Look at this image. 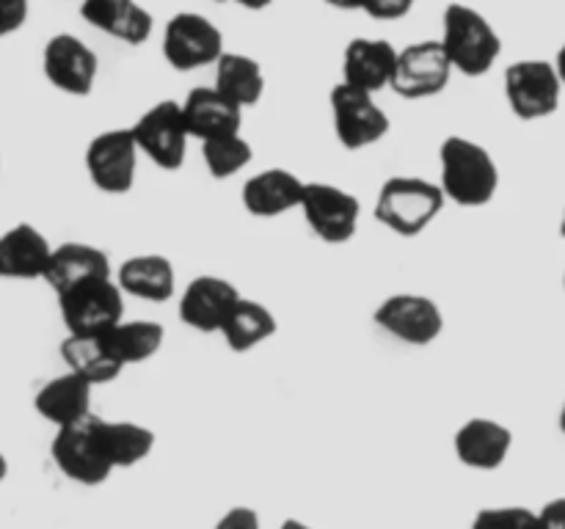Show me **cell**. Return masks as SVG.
Wrapping results in <instances>:
<instances>
[{"label":"cell","instance_id":"obj_1","mask_svg":"<svg viewBox=\"0 0 565 529\" xmlns=\"http://www.w3.org/2000/svg\"><path fill=\"white\" fill-rule=\"evenodd\" d=\"M439 185L458 207H486L500 191V165L483 143L447 136L439 147Z\"/></svg>","mask_w":565,"mask_h":529},{"label":"cell","instance_id":"obj_2","mask_svg":"<svg viewBox=\"0 0 565 529\" xmlns=\"http://www.w3.org/2000/svg\"><path fill=\"white\" fill-rule=\"evenodd\" d=\"M447 196L439 182L423 176H390L375 198V220L401 237H417L439 218Z\"/></svg>","mask_w":565,"mask_h":529},{"label":"cell","instance_id":"obj_3","mask_svg":"<svg viewBox=\"0 0 565 529\" xmlns=\"http://www.w3.org/2000/svg\"><path fill=\"white\" fill-rule=\"evenodd\" d=\"M441 44L450 55L452 69L467 77L489 75L502 53V39L489 17L467 3H450L445 9Z\"/></svg>","mask_w":565,"mask_h":529},{"label":"cell","instance_id":"obj_4","mask_svg":"<svg viewBox=\"0 0 565 529\" xmlns=\"http://www.w3.org/2000/svg\"><path fill=\"white\" fill-rule=\"evenodd\" d=\"M99 417L88 413L81 422L55 428L50 455L58 472L77 485H103L116 472L99 439Z\"/></svg>","mask_w":565,"mask_h":529},{"label":"cell","instance_id":"obj_5","mask_svg":"<svg viewBox=\"0 0 565 529\" xmlns=\"http://www.w3.org/2000/svg\"><path fill=\"white\" fill-rule=\"evenodd\" d=\"M561 97L563 80L555 61L522 58L505 69V99L516 119H546L561 108Z\"/></svg>","mask_w":565,"mask_h":529},{"label":"cell","instance_id":"obj_6","mask_svg":"<svg viewBox=\"0 0 565 529\" xmlns=\"http://www.w3.org/2000/svg\"><path fill=\"white\" fill-rule=\"evenodd\" d=\"M331 119H334L337 141L348 149V152H359L373 143L384 141L390 132L392 121L386 110L375 102V94L362 91L348 83H337L329 94Z\"/></svg>","mask_w":565,"mask_h":529},{"label":"cell","instance_id":"obj_7","mask_svg":"<svg viewBox=\"0 0 565 529\" xmlns=\"http://www.w3.org/2000/svg\"><path fill=\"white\" fill-rule=\"evenodd\" d=\"M61 320L72 334H99L125 317V290L114 276L83 281L58 292Z\"/></svg>","mask_w":565,"mask_h":529},{"label":"cell","instance_id":"obj_8","mask_svg":"<svg viewBox=\"0 0 565 529\" xmlns=\"http://www.w3.org/2000/svg\"><path fill=\"white\" fill-rule=\"evenodd\" d=\"M132 136H136L143 158L152 160L158 169L180 171L185 165L191 132H188L185 116H182V102H174V99L154 102L152 108L138 116L132 125Z\"/></svg>","mask_w":565,"mask_h":529},{"label":"cell","instance_id":"obj_9","mask_svg":"<svg viewBox=\"0 0 565 529\" xmlns=\"http://www.w3.org/2000/svg\"><path fill=\"white\" fill-rule=\"evenodd\" d=\"M163 58L171 69L193 72L224 55V33L210 17L180 11L163 28Z\"/></svg>","mask_w":565,"mask_h":529},{"label":"cell","instance_id":"obj_10","mask_svg":"<svg viewBox=\"0 0 565 529\" xmlns=\"http://www.w3.org/2000/svg\"><path fill=\"white\" fill-rule=\"evenodd\" d=\"M298 209L312 235L329 246H342L351 240L362 220V202L345 187L329 182H307Z\"/></svg>","mask_w":565,"mask_h":529},{"label":"cell","instance_id":"obj_11","mask_svg":"<svg viewBox=\"0 0 565 529\" xmlns=\"http://www.w3.org/2000/svg\"><path fill=\"white\" fill-rule=\"evenodd\" d=\"M138 158L141 149L132 136V127H114L88 141L86 171L97 191L121 196L136 185Z\"/></svg>","mask_w":565,"mask_h":529},{"label":"cell","instance_id":"obj_12","mask_svg":"<svg viewBox=\"0 0 565 529\" xmlns=\"http://www.w3.org/2000/svg\"><path fill=\"white\" fill-rule=\"evenodd\" d=\"M452 61L441 39L412 42L397 53L392 91L403 99H430L447 88L452 77Z\"/></svg>","mask_w":565,"mask_h":529},{"label":"cell","instance_id":"obj_13","mask_svg":"<svg viewBox=\"0 0 565 529\" xmlns=\"http://www.w3.org/2000/svg\"><path fill=\"white\" fill-rule=\"evenodd\" d=\"M375 325L403 345L425 347L445 331V312L439 303L417 292H395L384 298L373 314Z\"/></svg>","mask_w":565,"mask_h":529},{"label":"cell","instance_id":"obj_14","mask_svg":"<svg viewBox=\"0 0 565 529\" xmlns=\"http://www.w3.org/2000/svg\"><path fill=\"white\" fill-rule=\"evenodd\" d=\"M42 69L50 86L70 97H88L99 72V58L75 33H55L42 53Z\"/></svg>","mask_w":565,"mask_h":529},{"label":"cell","instance_id":"obj_15","mask_svg":"<svg viewBox=\"0 0 565 529\" xmlns=\"http://www.w3.org/2000/svg\"><path fill=\"white\" fill-rule=\"evenodd\" d=\"M241 292L221 276H196L180 295V320L199 334H221Z\"/></svg>","mask_w":565,"mask_h":529},{"label":"cell","instance_id":"obj_16","mask_svg":"<svg viewBox=\"0 0 565 529\" xmlns=\"http://www.w3.org/2000/svg\"><path fill=\"white\" fill-rule=\"evenodd\" d=\"M401 50L390 39L356 36L342 50V83L379 94L392 86Z\"/></svg>","mask_w":565,"mask_h":529},{"label":"cell","instance_id":"obj_17","mask_svg":"<svg viewBox=\"0 0 565 529\" xmlns=\"http://www.w3.org/2000/svg\"><path fill=\"white\" fill-rule=\"evenodd\" d=\"M456 457L475 472H497L513 450V430L497 419L472 417L456 430Z\"/></svg>","mask_w":565,"mask_h":529},{"label":"cell","instance_id":"obj_18","mask_svg":"<svg viewBox=\"0 0 565 529\" xmlns=\"http://www.w3.org/2000/svg\"><path fill=\"white\" fill-rule=\"evenodd\" d=\"M307 182L287 169H265L243 182L241 202L254 218H279L301 207Z\"/></svg>","mask_w":565,"mask_h":529},{"label":"cell","instance_id":"obj_19","mask_svg":"<svg viewBox=\"0 0 565 529\" xmlns=\"http://www.w3.org/2000/svg\"><path fill=\"white\" fill-rule=\"evenodd\" d=\"M182 116L191 138L210 141V138L232 136L243 127V108L232 102L215 86H199L182 99Z\"/></svg>","mask_w":565,"mask_h":529},{"label":"cell","instance_id":"obj_20","mask_svg":"<svg viewBox=\"0 0 565 529\" xmlns=\"http://www.w3.org/2000/svg\"><path fill=\"white\" fill-rule=\"evenodd\" d=\"M50 253H53V246L36 226H11L0 235V279H44Z\"/></svg>","mask_w":565,"mask_h":529},{"label":"cell","instance_id":"obj_21","mask_svg":"<svg viewBox=\"0 0 565 529\" xmlns=\"http://www.w3.org/2000/svg\"><path fill=\"white\" fill-rule=\"evenodd\" d=\"M81 17L97 31L132 47L152 36V14L138 0H81Z\"/></svg>","mask_w":565,"mask_h":529},{"label":"cell","instance_id":"obj_22","mask_svg":"<svg viewBox=\"0 0 565 529\" xmlns=\"http://www.w3.org/2000/svg\"><path fill=\"white\" fill-rule=\"evenodd\" d=\"M110 276V259L103 248L92 246V242H61L53 248L47 262V273L44 281L53 287V292L72 290V287L83 284V281L92 279H105Z\"/></svg>","mask_w":565,"mask_h":529},{"label":"cell","instance_id":"obj_23","mask_svg":"<svg viewBox=\"0 0 565 529\" xmlns=\"http://www.w3.org/2000/svg\"><path fill=\"white\" fill-rule=\"evenodd\" d=\"M92 391L94 384H88L86 378H81L77 373L66 369L58 378L47 380L42 389L33 397V408L42 419H47L55 428H64V424L81 422L92 411Z\"/></svg>","mask_w":565,"mask_h":529},{"label":"cell","instance_id":"obj_24","mask_svg":"<svg viewBox=\"0 0 565 529\" xmlns=\"http://www.w3.org/2000/svg\"><path fill=\"white\" fill-rule=\"evenodd\" d=\"M116 281L125 295L147 303H166L174 295L177 273L171 259L163 253H138L119 264Z\"/></svg>","mask_w":565,"mask_h":529},{"label":"cell","instance_id":"obj_25","mask_svg":"<svg viewBox=\"0 0 565 529\" xmlns=\"http://www.w3.org/2000/svg\"><path fill=\"white\" fill-rule=\"evenodd\" d=\"M61 358H64L66 369L86 378L88 384L103 386L110 384L121 375L125 364L114 356L105 334H66L61 342Z\"/></svg>","mask_w":565,"mask_h":529},{"label":"cell","instance_id":"obj_26","mask_svg":"<svg viewBox=\"0 0 565 529\" xmlns=\"http://www.w3.org/2000/svg\"><path fill=\"white\" fill-rule=\"evenodd\" d=\"M276 328H279V323L265 303L241 295V301L235 303L224 328H221V336L232 353H248L268 342L276 334Z\"/></svg>","mask_w":565,"mask_h":529},{"label":"cell","instance_id":"obj_27","mask_svg":"<svg viewBox=\"0 0 565 529\" xmlns=\"http://www.w3.org/2000/svg\"><path fill=\"white\" fill-rule=\"evenodd\" d=\"M215 88L237 102L241 108H252L265 94V72L257 58L243 53H226L215 61Z\"/></svg>","mask_w":565,"mask_h":529},{"label":"cell","instance_id":"obj_28","mask_svg":"<svg viewBox=\"0 0 565 529\" xmlns=\"http://www.w3.org/2000/svg\"><path fill=\"white\" fill-rule=\"evenodd\" d=\"M105 339H108L110 350L119 358L125 367L132 364H143L152 356H158L160 347H163L166 331L163 325L154 323V320H125L110 325L108 331H103Z\"/></svg>","mask_w":565,"mask_h":529},{"label":"cell","instance_id":"obj_29","mask_svg":"<svg viewBox=\"0 0 565 529\" xmlns=\"http://www.w3.org/2000/svg\"><path fill=\"white\" fill-rule=\"evenodd\" d=\"M99 439L114 468H130L154 450V433L138 422H108L99 419Z\"/></svg>","mask_w":565,"mask_h":529},{"label":"cell","instance_id":"obj_30","mask_svg":"<svg viewBox=\"0 0 565 529\" xmlns=\"http://www.w3.org/2000/svg\"><path fill=\"white\" fill-rule=\"evenodd\" d=\"M254 158L252 143L243 138V132H232V136L210 138L202 141V160L204 169L213 180H230V176L241 174Z\"/></svg>","mask_w":565,"mask_h":529},{"label":"cell","instance_id":"obj_31","mask_svg":"<svg viewBox=\"0 0 565 529\" xmlns=\"http://www.w3.org/2000/svg\"><path fill=\"white\" fill-rule=\"evenodd\" d=\"M483 527H505V529H527V527H541L539 512L527 510L522 505H508V507H489V510H480L475 516V529Z\"/></svg>","mask_w":565,"mask_h":529},{"label":"cell","instance_id":"obj_32","mask_svg":"<svg viewBox=\"0 0 565 529\" xmlns=\"http://www.w3.org/2000/svg\"><path fill=\"white\" fill-rule=\"evenodd\" d=\"M419 0H362V11L373 20H401Z\"/></svg>","mask_w":565,"mask_h":529},{"label":"cell","instance_id":"obj_33","mask_svg":"<svg viewBox=\"0 0 565 529\" xmlns=\"http://www.w3.org/2000/svg\"><path fill=\"white\" fill-rule=\"evenodd\" d=\"M28 0H0V39L11 36L28 22Z\"/></svg>","mask_w":565,"mask_h":529},{"label":"cell","instance_id":"obj_34","mask_svg":"<svg viewBox=\"0 0 565 529\" xmlns=\"http://www.w3.org/2000/svg\"><path fill=\"white\" fill-rule=\"evenodd\" d=\"M221 529H257L259 527V516L252 510V507H230L224 516L218 518Z\"/></svg>","mask_w":565,"mask_h":529},{"label":"cell","instance_id":"obj_35","mask_svg":"<svg viewBox=\"0 0 565 529\" xmlns=\"http://www.w3.org/2000/svg\"><path fill=\"white\" fill-rule=\"evenodd\" d=\"M539 523L544 529H565V496H555L541 507Z\"/></svg>","mask_w":565,"mask_h":529},{"label":"cell","instance_id":"obj_36","mask_svg":"<svg viewBox=\"0 0 565 529\" xmlns=\"http://www.w3.org/2000/svg\"><path fill=\"white\" fill-rule=\"evenodd\" d=\"M323 3L340 11H362V0H323Z\"/></svg>","mask_w":565,"mask_h":529},{"label":"cell","instance_id":"obj_37","mask_svg":"<svg viewBox=\"0 0 565 529\" xmlns=\"http://www.w3.org/2000/svg\"><path fill=\"white\" fill-rule=\"evenodd\" d=\"M232 3H237L241 9H248V11H263V9H268L274 0H232Z\"/></svg>","mask_w":565,"mask_h":529},{"label":"cell","instance_id":"obj_38","mask_svg":"<svg viewBox=\"0 0 565 529\" xmlns=\"http://www.w3.org/2000/svg\"><path fill=\"white\" fill-rule=\"evenodd\" d=\"M555 66H557V75H561V80H563V86H565V42H563V47L557 50Z\"/></svg>","mask_w":565,"mask_h":529},{"label":"cell","instance_id":"obj_39","mask_svg":"<svg viewBox=\"0 0 565 529\" xmlns=\"http://www.w3.org/2000/svg\"><path fill=\"white\" fill-rule=\"evenodd\" d=\"M6 474H9V461H6V455L0 452V483L6 479Z\"/></svg>","mask_w":565,"mask_h":529},{"label":"cell","instance_id":"obj_40","mask_svg":"<svg viewBox=\"0 0 565 529\" xmlns=\"http://www.w3.org/2000/svg\"><path fill=\"white\" fill-rule=\"evenodd\" d=\"M557 422H561V430H563V435H565V400H563V408H561V419H557Z\"/></svg>","mask_w":565,"mask_h":529},{"label":"cell","instance_id":"obj_41","mask_svg":"<svg viewBox=\"0 0 565 529\" xmlns=\"http://www.w3.org/2000/svg\"><path fill=\"white\" fill-rule=\"evenodd\" d=\"M561 235H563V240H565V207H563V218H561Z\"/></svg>","mask_w":565,"mask_h":529},{"label":"cell","instance_id":"obj_42","mask_svg":"<svg viewBox=\"0 0 565 529\" xmlns=\"http://www.w3.org/2000/svg\"><path fill=\"white\" fill-rule=\"evenodd\" d=\"M215 3H226V0H215Z\"/></svg>","mask_w":565,"mask_h":529},{"label":"cell","instance_id":"obj_43","mask_svg":"<svg viewBox=\"0 0 565 529\" xmlns=\"http://www.w3.org/2000/svg\"><path fill=\"white\" fill-rule=\"evenodd\" d=\"M563 284H565V273H563Z\"/></svg>","mask_w":565,"mask_h":529}]
</instances>
